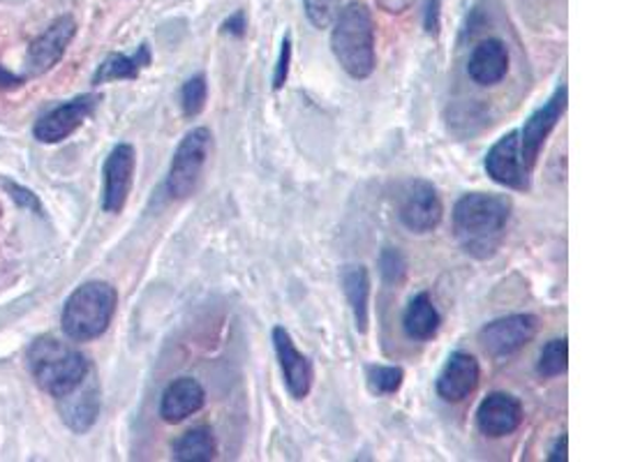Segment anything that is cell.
I'll list each match as a JSON object with an SVG mask.
<instances>
[{
    "label": "cell",
    "instance_id": "1",
    "mask_svg": "<svg viewBox=\"0 0 617 462\" xmlns=\"http://www.w3.org/2000/svg\"><path fill=\"white\" fill-rule=\"evenodd\" d=\"M509 220L511 202L505 194H463L453 206V234L458 246L472 259H493L505 244Z\"/></svg>",
    "mask_w": 617,
    "mask_h": 462
},
{
    "label": "cell",
    "instance_id": "2",
    "mask_svg": "<svg viewBox=\"0 0 617 462\" xmlns=\"http://www.w3.org/2000/svg\"><path fill=\"white\" fill-rule=\"evenodd\" d=\"M331 51L356 82L375 72V22L366 3H349L337 12L331 31Z\"/></svg>",
    "mask_w": 617,
    "mask_h": 462
},
{
    "label": "cell",
    "instance_id": "3",
    "mask_svg": "<svg viewBox=\"0 0 617 462\" xmlns=\"http://www.w3.org/2000/svg\"><path fill=\"white\" fill-rule=\"evenodd\" d=\"M28 368L33 379L49 395L61 398L82 381L91 366L82 352L54 335L37 337L28 350Z\"/></svg>",
    "mask_w": 617,
    "mask_h": 462
},
{
    "label": "cell",
    "instance_id": "4",
    "mask_svg": "<svg viewBox=\"0 0 617 462\" xmlns=\"http://www.w3.org/2000/svg\"><path fill=\"white\" fill-rule=\"evenodd\" d=\"M118 294L109 283H86L79 287L63 310V333L74 343H88L103 335L116 312Z\"/></svg>",
    "mask_w": 617,
    "mask_h": 462
},
{
    "label": "cell",
    "instance_id": "5",
    "mask_svg": "<svg viewBox=\"0 0 617 462\" xmlns=\"http://www.w3.org/2000/svg\"><path fill=\"white\" fill-rule=\"evenodd\" d=\"M211 151L213 134L209 128H194L181 139L167 174V190L174 199H188L194 194L211 157Z\"/></svg>",
    "mask_w": 617,
    "mask_h": 462
},
{
    "label": "cell",
    "instance_id": "6",
    "mask_svg": "<svg viewBox=\"0 0 617 462\" xmlns=\"http://www.w3.org/2000/svg\"><path fill=\"white\" fill-rule=\"evenodd\" d=\"M536 331H539V319H536V315L530 312L507 315L488 321V324L479 331V345L493 358H505L530 345Z\"/></svg>",
    "mask_w": 617,
    "mask_h": 462
},
{
    "label": "cell",
    "instance_id": "7",
    "mask_svg": "<svg viewBox=\"0 0 617 462\" xmlns=\"http://www.w3.org/2000/svg\"><path fill=\"white\" fill-rule=\"evenodd\" d=\"M567 103H569V91L567 84H560L555 88V93L548 97V103L544 107L536 109L527 120L523 130H519V139H521V155L525 167L532 171L536 159L542 155L544 144L548 142L550 132L560 123V118L567 111Z\"/></svg>",
    "mask_w": 617,
    "mask_h": 462
},
{
    "label": "cell",
    "instance_id": "8",
    "mask_svg": "<svg viewBox=\"0 0 617 462\" xmlns=\"http://www.w3.org/2000/svg\"><path fill=\"white\" fill-rule=\"evenodd\" d=\"M398 215H401V223L414 234H430L432 229L440 227L444 206L430 180L416 178L412 183H407L401 197Z\"/></svg>",
    "mask_w": 617,
    "mask_h": 462
},
{
    "label": "cell",
    "instance_id": "9",
    "mask_svg": "<svg viewBox=\"0 0 617 462\" xmlns=\"http://www.w3.org/2000/svg\"><path fill=\"white\" fill-rule=\"evenodd\" d=\"M484 167L495 183H500L509 190H519V192L530 190L532 171L523 163L519 130H511L505 137L497 139V142L490 146V151L486 153Z\"/></svg>",
    "mask_w": 617,
    "mask_h": 462
},
{
    "label": "cell",
    "instance_id": "10",
    "mask_svg": "<svg viewBox=\"0 0 617 462\" xmlns=\"http://www.w3.org/2000/svg\"><path fill=\"white\" fill-rule=\"evenodd\" d=\"M273 347L277 356V366H281L283 381L294 400H304L312 391L315 368L306 354L298 352L294 340L285 327L273 329Z\"/></svg>",
    "mask_w": 617,
    "mask_h": 462
},
{
    "label": "cell",
    "instance_id": "11",
    "mask_svg": "<svg viewBox=\"0 0 617 462\" xmlns=\"http://www.w3.org/2000/svg\"><path fill=\"white\" fill-rule=\"evenodd\" d=\"M99 103V95H82L70 103L56 107L47 116L37 120L35 126V139L43 144H58L68 139L74 130L84 126V120L95 111Z\"/></svg>",
    "mask_w": 617,
    "mask_h": 462
},
{
    "label": "cell",
    "instance_id": "12",
    "mask_svg": "<svg viewBox=\"0 0 617 462\" xmlns=\"http://www.w3.org/2000/svg\"><path fill=\"white\" fill-rule=\"evenodd\" d=\"M56 400H58V414H61L63 424L72 433L84 435L93 428L99 416V384L91 370L72 391Z\"/></svg>",
    "mask_w": 617,
    "mask_h": 462
},
{
    "label": "cell",
    "instance_id": "13",
    "mask_svg": "<svg viewBox=\"0 0 617 462\" xmlns=\"http://www.w3.org/2000/svg\"><path fill=\"white\" fill-rule=\"evenodd\" d=\"M523 424V405L521 400L505 393V391H493L488 393L479 410H476V426L490 439H502L507 435H513Z\"/></svg>",
    "mask_w": 617,
    "mask_h": 462
},
{
    "label": "cell",
    "instance_id": "14",
    "mask_svg": "<svg viewBox=\"0 0 617 462\" xmlns=\"http://www.w3.org/2000/svg\"><path fill=\"white\" fill-rule=\"evenodd\" d=\"M479 379H482L479 360L467 352H453L444 364L440 377H437L435 389L444 403L458 405L476 391V387H479Z\"/></svg>",
    "mask_w": 617,
    "mask_h": 462
},
{
    "label": "cell",
    "instance_id": "15",
    "mask_svg": "<svg viewBox=\"0 0 617 462\" xmlns=\"http://www.w3.org/2000/svg\"><path fill=\"white\" fill-rule=\"evenodd\" d=\"M137 153L130 144H118L105 163V197L103 209L107 213H121L132 190V176Z\"/></svg>",
    "mask_w": 617,
    "mask_h": 462
},
{
    "label": "cell",
    "instance_id": "16",
    "mask_svg": "<svg viewBox=\"0 0 617 462\" xmlns=\"http://www.w3.org/2000/svg\"><path fill=\"white\" fill-rule=\"evenodd\" d=\"M74 33H76V24L72 16L56 19V22L43 35H39L28 49V56H26L28 74L37 76V74L49 72L58 60L63 58Z\"/></svg>",
    "mask_w": 617,
    "mask_h": 462
},
{
    "label": "cell",
    "instance_id": "17",
    "mask_svg": "<svg viewBox=\"0 0 617 462\" xmlns=\"http://www.w3.org/2000/svg\"><path fill=\"white\" fill-rule=\"evenodd\" d=\"M206 403L204 387L192 377H178L165 389L161 400V416L165 424H181Z\"/></svg>",
    "mask_w": 617,
    "mask_h": 462
},
{
    "label": "cell",
    "instance_id": "18",
    "mask_svg": "<svg viewBox=\"0 0 617 462\" xmlns=\"http://www.w3.org/2000/svg\"><path fill=\"white\" fill-rule=\"evenodd\" d=\"M509 72V49L502 39H484L476 45L470 60L467 74L474 84L495 86L500 84Z\"/></svg>",
    "mask_w": 617,
    "mask_h": 462
},
{
    "label": "cell",
    "instance_id": "19",
    "mask_svg": "<svg viewBox=\"0 0 617 462\" xmlns=\"http://www.w3.org/2000/svg\"><path fill=\"white\" fill-rule=\"evenodd\" d=\"M341 287L354 317L358 333H368L370 327V273L364 264H345L341 271Z\"/></svg>",
    "mask_w": 617,
    "mask_h": 462
},
{
    "label": "cell",
    "instance_id": "20",
    "mask_svg": "<svg viewBox=\"0 0 617 462\" xmlns=\"http://www.w3.org/2000/svg\"><path fill=\"white\" fill-rule=\"evenodd\" d=\"M440 327H442V317L437 312L430 294L419 292L410 300V306L403 315V329L407 337L426 343V340H432L437 335Z\"/></svg>",
    "mask_w": 617,
    "mask_h": 462
},
{
    "label": "cell",
    "instance_id": "21",
    "mask_svg": "<svg viewBox=\"0 0 617 462\" xmlns=\"http://www.w3.org/2000/svg\"><path fill=\"white\" fill-rule=\"evenodd\" d=\"M149 66H151V49L144 43L132 56H126V54L107 56L105 63L99 66L95 72L93 84L99 86L107 82H116V79H137Z\"/></svg>",
    "mask_w": 617,
    "mask_h": 462
},
{
    "label": "cell",
    "instance_id": "22",
    "mask_svg": "<svg viewBox=\"0 0 617 462\" xmlns=\"http://www.w3.org/2000/svg\"><path fill=\"white\" fill-rule=\"evenodd\" d=\"M215 453H217V445L213 430L206 426H199L188 430L181 439H176L171 455L178 462H211Z\"/></svg>",
    "mask_w": 617,
    "mask_h": 462
},
{
    "label": "cell",
    "instance_id": "23",
    "mask_svg": "<svg viewBox=\"0 0 617 462\" xmlns=\"http://www.w3.org/2000/svg\"><path fill=\"white\" fill-rule=\"evenodd\" d=\"M567 368H569V343L567 337H555L542 350L536 372H539L544 379H553L565 375Z\"/></svg>",
    "mask_w": 617,
    "mask_h": 462
},
{
    "label": "cell",
    "instance_id": "24",
    "mask_svg": "<svg viewBox=\"0 0 617 462\" xmlns=\"http://www.w3.org/2000/svg\"><path fill=\"white\" fill-rule=\"evenodd\" d=\"M366 379H368V389L372 393L393 395L403 387L405 370L401 366H368Z\"/></svg>",
    "mask_w": 617,
    "mask_h": 462
},
{
    "label": "cell",
    "instance_id": "25",
    "mask_svg": "<svg viewBox=\"0 0 617 462\" xmlns=\"http://www.w3.org/2000/svg\"><path fill=\"white\" fill-rule=\"evenodd\" d=\"M206 99H209L206 76H204V74L190 76L188 82L183 84V91H181V107H183V114H186L188 118H197L199 114L204 111Z\"/></svg>",
    "mask_w": 617,
    "mask_h": 462
},
{
    "label": "cell",
    "instance_id": "26",
    "mask_svg": "<svg viewBox=\"0 0 617 462\" xmlns=\"http://www.w3.org/2000/svg\"><path fill=\"white\" fill-rule=\"evenodd\" d=\"M380 275L389 287H398L407 277V259L398 248H384L380 254Z\"/></svg>",
    "mask_w": 617,
    "mask_h": 462
},
{
    "label": "cell",
    "instance_id": "27",
    "mask_svg": "<svg viewBox=\"0 0 617 462\" xmlns=\"http://www.w3.org/2000/svg\"><path fill=\"white\" fill-rule=\"evenodd\" d=\"M304 5L315 28H329L341 12V0H304Z\"/></svg>",
    "mask_w": 617,
    "mask_h": 462
},
{
    "label": "cell",
    "instance_id": "28",
    "mask_svg": "<svg viewBox=\"0 0 617 462\" xmlns=\"http://www.w3.org/2000/svg\"><path fill=\"white\" fill-rule=\"evenodd\" d=\"M289 66H292V35L285 33L283 45H281V56H277V63L273 70V91H283L287 79H289Z\"/></svg>",
    "mask_w": 617,
    "mask_h": 462
},
{
    "label": "cell",
    "instance_id": "29",
    "mask_svg": "<svg viewBox=\"0 0 617 462\" xmlns=\"http://www.w3.org/2000/svg\"><path fill=\"white\" fill-rule=\"evenodd\" d=\"M5 190L14 199V204L24 206L28 211H35V213H43V204H39V199L28 188L16 186V183H12V180H5Z\"/></svg>",
    "mask_w": 617,
    "mask_h": 462
},
{
    "label": "cell",
    "instance_id": "30",
    "mask_svg": "<svg viewBox=\"0 0 617 462\" xmlns=\"http://www.w3.org/2000/svg\"><path fill=\"white\" fill-rule=\"evenodd\" d=\"M424 28L432 37L440 35V28H442V0H428V3H426Z\"/></svg>",
    "mask_w": 617,
    "mask_h": 462
},
{
    "label": "cell",
    "instance_id": "31",
    "mask_svg": "<svg viewBox=\"0 0 617 462\" xmlns=\"http://www.w3.org/2000/svg\"><path fill=\"white\" fill-rule=\"evenodd\" d=\"M223 33H225V35H232V37H244V35L248 33V19H246V12H244V10H238V12H234L229 19H225Z\"/></svg>",
    "mask_w": 617,
    "mask_h": 462
},
{
    "label": "cell",
    "instance_id": "32",
    "mask_svg": "<svg viewBox=\"0 0 617 462\" xmlns=\"http://www.w3.org/2000/svg\"><path fill=\"white\" fill-rule=\"evenodd\" d=\"M567 445H569V439H567V435H560L557 437V441H555V447L550 449V453H548V462H567Z\"/></svg>",
    "mask_w": 617,
    "mask_h": 462
},
{
    "label": "cell",
    "instance_id": "33",
    "mask_svg": "<svg viewBox=\"0 0 617 462\" xmlns=\"http://www.w3.org/2000/svg\"><path fill=\"white\" fill-rule=\"evenodd\" d=\"M412 3H414V0H377V5H380L387 12H391V14H401V12L410 10Z\"/></svg>",
    "mask_w": 617,
    "mask_h": 462
},
{
    "label": "cell",
    "instance_id": "34",
    "mask_svg": "<svg viewBox=\"0 0 617 462\" xmlns=\"http://www.w3.org/2000/svg\"><path fill=\"white\" fill-rule=\"evenodd\" d=\"M0 84H5V86L12 84V86H14V84H22V79H16V76L8 74L5 70H0Z\"/></svg>",
    "mask_w": 617,
    "mask_h": 462
}]
</instances>
